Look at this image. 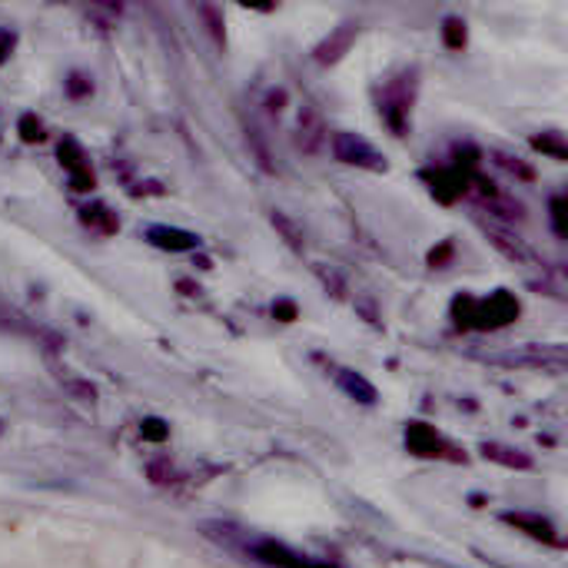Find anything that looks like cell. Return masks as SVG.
Returning <instances> with one entry per match:
<instances>
[{"label":"cell","instance_id":"obj_1","mask_svg":"<svg viewBox=\"0 0 568 568\" xmlns=\"http://www.w3.org/2000/svg\"><path fill=\"white\" fill-rule=\"evenodd\" d=\"M333 156L346 166H363V170H386V156L369 143L363 140L359 133H349V130H339L333 133Z\"/></svg>","mask_w":568,"mask_h":568},{"label":"cell","instance_id":"obj_2","mask_svg":"<svg viewBox=\"0 0 568 568\" xmlns=\"http://www.w3.org/2000/svg\"><path fill=\"white\" fill-rule=\"evenodd\" d=\"M293 140H296V150H303L310 156H316L323 150V143H326V120H323V113L313 103H303L300 106Z\"/></svg>","mask_w":568,"mask_h":568},{"label":"cell","instance_id":"obj_3","mask_svg":"<svg viewBox=\"0 0 568 568\" xmlns=\"http://www.w3.org/2000/svg\"><path fill=\"white\" fill-rule=\"evenodd\" d=\"M146 243L160 246V250H170V253H190V250H200V236L186 233V230H173V226H146L143 230Z\"/></svg>","mask_w":568,"mask_h":568},{"label":"cell","instance_id":"obj_4","mask_svg":"<svg viewBox=\"0 0 568 568\" xmlns=\"http://www.w3.org/2000/svg\"><path fill=\"white\" fill-rule=\"evenodd\" d=\"M353 40H356V23H343V27H336L313 53H316L320 63H336L343 53H349Z\"/></svg>","mask_w":568,"mask_h":568},{"label":"cell","instance_id":"obj_5","mask_svg":"<svg viewBox=\"0 0 568 568\" xmlns=\"http://www.w3.org/2000/svg\"><path fill=\"white\" fill-rule=\"evenodd\" d=\"M336 386H339L349 399H356V403H363V406H376V399H379L376 386H373L369 379H363L359 373H353V369H339V373H336Z\"/></svg>","mask_w":568,"mask_h":568},{"label":"cell","instance_id":"obj_6","mask_svg":"<svg viewBox=\"0 0 568 568\" xmlns=\"http://www.w3.org/2000/svg\"><path fill=\"white\" fill-rule=\"evenodd\" d=\"M506 523L516 526V529H523V532H529L532 539H542V542H552V546L559 542L556 526L549 519H542V516H532V513H506Z\"/></svg>","mask_w":568,"mask_h":568},{"label":"cell","instance_id":"obj_7","mask_svg":"<svg viewBox=\"0 0 568 568\" xmlns=\"http://www.w3.org/2000/svg\"><path fill=\"white\" fill-rule=\"evenodd\" d=\"M256 556H260V559H263L266 566H280V568H329V566H316V562H306V559L293 556L290 549L276 546V542H263V546L256 549Z\"/></svg>","mask_w":568,"mask_h":568},{"label":"cell","instance_id":"obj_8","mask_svg":"<svg viewBox=\"0 0 568 568\" xmlns=\"http://www.w3.org/2000/svg\"><path fill=\"white\" fill-rule=\"evenodd\" d=\"M483 456L493 459V463H499V466H509V469H529V466H532L529 456H523L519 449L503 446V443H486V446H483Z\"/></svg>","mask_w":568,"mask_h":568},{"label":"cell","instance_id":"obj_9","mask_svg":"<svg viewBox=\"0 0 568 568\" xmlns=\"http://www.w3.org/2000/svg\"><path fill=\"white\" fill-rule=\"evenodd\" d=\"M270 223L276 226V233H280V236H283V240H286L293 250H300V253H303V246H306V240H303V230H300V226H296V223H293L286 213H280V210H276V213L270 216Z\"/></svg>","mask_w":568,"mask_h":568},{"label":"cell","instance_id":"obj_10","mask_svg":"<svg viewBox=\"0 0 568 568\" xmlns=\"http://www.w3.org/2000/svg\"><path fill=\"white\" fill-rule=\"evenodd\" d=\"M406 439H409V446L416 449V453H423V456H436V446H439V439L429 433V429H423L419 423L406 433Z\"/></svg>","mask_w":568,"mask_h":568},{"label":"cell","instance_id":"obj_11","mask_svg":"<svg viewBox=\"0 0 568 568\" xmlns=\"http://www.w3.org/2000/svg\"><path fill=\"white\" fill-rule=\"evenodd\" d=\"M532 146H536V150H542V153H552L556 160H566L568 156L566 143H562V136H559V133H542V136H532Z\"/></svg>","mask_w":568,"mask_h":568},{"label":"cell","instance_id":"obj_12","mask_svg":"<svg viewBox=\"0 0 568 568\" xmlns=\"http://www.w3.org/2000/svg\"><path fill=\"white\" fill-rule=\"evenodd\" d=\"M443 37H446V43H449L453 50H463V47H466V23L456 20V17H449L446 27H443Z\"/></svg>","mask_w":568,"mask_h":568},{"label":"cell","instance_id":"obj_13","mask_svg":"<svg viewBox=\"0 0 568 568\" xmlns=\"http://www.w3.org/2000/svg\"><path fill=\"white\" fill-rule=\"evenodd\" d=\"M200 17H206L210 33L216 37V43H223V10L213 7V3H203V7H200Z\"/></svg>","mask_w":568,"mask_h":568},{"label":"cell","instance_id":"obj_14","mask_svg":"<svg viewBox=\"0 0 568 568\" xmlns=\"http://www.w3.org/2000/svg\"><path fill=\"white\" fill-rule=\"evenodd\" d=\"M496 163H499V166H506L509 173H516V176H523V180H532V166H526V163H519L516 156H506V153H496Z\"/></svg>","mask_w":568,"mask_h":568},{"label":"cell","instance_id":"obj_15","mask_svg":"<svg viewBox=\"0 0 568 568\" xmlns=\"http://www.w3.org/2000/svg\"><path fill=\"white\" fill-rule=\"evenodd\" d=\"M562 216H566V200L556 196V200H552V223H556V233H559V236H566V220H562Z\"/></svg>","mask_w":568,"mask_h":568},{"label":"cell","instance_id":"obj_16","mask_svg":"<svg viewBox=\"0 0 568 568\" xmlns=\"http://www.w3.org/2000/svg\"><path fill=\"white\" fill-rule=\"evenodd\" d=\"M283 103H286V90H273V93L266 97V110H270V113H280Z\"/></svg>","mask_w":568,"mask_h":568},{"label":"cell","instance_id":"obj_17","mask_svg":"<svg viewBox=\"0 0 568 568\" xmlns=\"http://www.w3.org/2000/svg\"><path fill=\"white\" fill-rule=\"evenodd\" d=\"M273 316H283V323H293L296 320V306L293 303H276L273 306Z\"/></svg>","mask_w":568,"mask_h":568},{"label":"cell","instance_id":"obj_18","mask_svg":"<svg viewBox=\"0 0 568 568\" xmlns=\"http://www.w3.org/2000/svg\"><path fill=\"white\" fill-rule=\"evenodd\" d=\"M143 433H146L150 439H163V436H166V429H153V423H146V426H143Z\"/></svg>","mask_w":568,"mask_h":568}]
</instances>
